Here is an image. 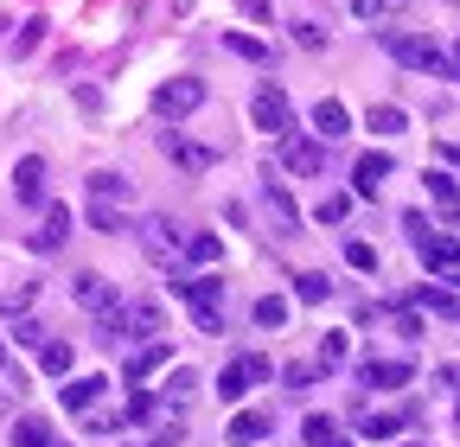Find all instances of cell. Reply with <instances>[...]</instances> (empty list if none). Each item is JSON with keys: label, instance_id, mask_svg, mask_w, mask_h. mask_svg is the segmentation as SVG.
Here are the masks:
<instances>
[{"label": "cell", "instance_id": "6da1fadb", "mask_svg": "<svg viewBox=\"0 0 460 447\" xmlns=\"http://www.w3.org/2000/svg\"><path fill=\"white\" fill-rule=\"evenodd\" d=\"M377 45L390 51V58L402 65V71H429V77H454L460 65L447 58V51L429 39V32H377Z\"/></svg>", "mask_w": 460, "mask_h": 447}, {"label": "cell", "instance_id": "7a4b0ae2", "mask_svg": "<svg viewBox=\"0 0 460 447\" xmlns=\"http://www.w3.org/2000/svg\"><path fill=\"white\" fill-rule=\"evenodd\" d=\"M128 198H135V186H128L122 173H90L84 217L96 224V231H122V217H128Z\"/></svg>", "mask_w": 460, "mask_h": 447}, {"label": "cell", "instance_id": "3957f363", "mask_svg": "<svg viewBox=\"0 0 460 447\" xmlns=\"http://www.w3.org/2000/svg\"><path fill=\"white\" fill-rule=\"evenodd\" d=\"M96 332L115 339V346H122V339H154V332H160V307L154 301H115L109 313H96Z\"/></svg>", "mask_w": 460, "mask_h": 447}, {"label": "cell", "instance_id": "277c9868", "mask_svg": "<svg viewBox=\"0 0 460 447\" xmlns=\"http://www.w3.org/2000/svg\"><path fill=\"white\" fill-rule=\"evenodd\" d=\"M172 294L192 307L199 332H224V282H217V275H199V282H172Z\"/></svg>", "mask_w": 460, "mask_h": 447}, {"label": "cell", "instance_id": "5b68a950", "mask_svg": "<svg viewBox=\"0 0 460 447\" xmlns=\"http://www.w3.org/2000/svg\"><path fill=\"white\" fill-rule=\"evenodd\" d=\"M250 122L262 128V135H295V102H288V90H275V83H262L256 96H250Z\"/></svg>", "mask_w": 460, "mask_h": 447}, {"label": "cell", "instance_id": "8992f818", "mask_svg": "<svg viewBox=\"0 0 460 447\" xmlns=\"http://www.w3.org/2000/svg\"><path fill=\"white\" fill-rule=\"evenodd\" d=\"M199 109H205V83L199 77H172V83L154 90V116H166V122H186V116H199Z\"/></svg>", "mask_w": 460, "mask_h": 447}, {"label": "cell", "instance_id": "52a82bcc", "mask_svg": "<svg viewBox=\"0 0 460 447\" xmlns=\"http://www.w3.org/2000/svg\"><path fill=\"white\" fill-rule=\"evenodd\" d=\"M281 166L301 180H320L326 173V141L320 135H281Z\"/></svg>", "mask_w": 460, "mask_h": 447}, {"label": "cell", "instance_id": "ba28073f", "mask_svg": "<svg viewBox=\"0 0 460 447\" xmlns=\"http://www.w3.org/2000/svg\"><path fill=\"white\" fill-rule=\"evenodd\" d=\"M250 383H269V358H256V352L224 364V377H217V397H224V403H243V397H250Z\"/></svg>", "mask_w": 460, "mask_h": 447}, {"label": "cell", "instance_id": "9c48e42d", "mask_svg": "<svg viewBox=\"0 0 460 447\" xmlns=\"http://www.w3.org/2000/svg\"><path fill=\"white\" fill-rule=\"evenodd\" d=\"M416 256H422V268L429 275H441V282H460V243L454 237H416Z\"/></svg>", "mask_w": 460, "mask_h": 447}, {"label": "cell", "instance_id": "30bf717a", "mask_svg": "<svg viewBox=\"0 0 460 447\" xmlns=\"http://www.w3.org/2000/svg\"><path fill=\"white\" fill-rule=\"evenodd\" d=\"M390 173H396L390 153H358V160H352V198H377Z\"/></svg>", "mask_w": 460, "mask_h": 447}, {"label": "cell", "instance_id": "8fae6325", "mask_svg": "<svg viewBox=\"0 0 460 447\" xmlns=\"http://www.w3.org/2000/svg\"><path fill=\"white\" fill-rule=\"evenodd\" d=\"M65 243H71V205H45V224L32 231V250L39 256H58Z\"/></svg>", "mask_w": 460, "mask_h": 447}, {"label": "cell", "instance_id": "7c38bea8", "mask_svg": "<svg viewBox=\"0 0 460 447\" xmlns=\"http://www.w3.org/2000/svg\"><path fill=\"white\" fill-rule=\"evenodd\" d=\"M410 377H416V371L402 364V358H371V364H358V383H365V390H402Z\"/></svg>", "mask_w": 460, "mask_h": 447}, {"label": "cell", "instance_id": "4fadbf2b", "mask_svg": "<svg viewBox=\"0 0 460 447\" xmlns=\"http://www.w3.org/2000/svg\"><path fill=\"white\" fill-rule=\"evenodd\" d=\"M102 390H109V377H65V390H58V403H65L71 416H90Z\"/></svg>", "mask_w": 460, "mask_h": 447}, {"label": "cell", "instance_id": "5bb4252c", "mask_svg": "<svg viewBox=\"0 0 460 447\" xmlns=\"http://www.w3.org/2000/svg\"><path fill=\"white\" fill-rule=\"evenodd\" d=\"M13 198H20V205H45V160H39V153H26V160L13 166Z\"/></svg>", "mask_w": 460, "mask_h": 447}, {"label": "cell", "instance_id": "9a60e30c", "mask_svg": "<svg viewBox=\"0 0 460 447\" xmlns=\"http://www.w3.org/2000/svg\"><path fill=\"white\" fill-rule=\"evenodd\" d=\"M141 250H147L154 262H172V256H180V231H172L166 217H147V224H141Z\"/></svg>", "mask_w": 460, "mask_h": 447}, {"label": "cell", "instance_id": "2e32d148", "mask_svg": "<svg viewBox=\"0 0 460 447\" xmlns=\"http://www.w3.org/2000/svg\"><path fill=\"white\" fill-rule=\"evenodd\" d=\"M160 153H166L172 166H186V173H205V166L217 160L211 147H199V141H186V135H166V141H160Z\"/></svg>", "mask_w": 460, "mask_h": 447}, {"label": "cell", "instance_id": "e0dca14e", "mask_svg": "<svg viewBox=\"0 0 460 447\" xmlns=\"http://www.w3.org/2000/svg\"><path fill=\"white\" fill-rule=\"evenodd\" d=\"M345 128H352V116H345V102H339V96H320V102H314V135H320V141L332 147V141H339Z\"/></svg>", "mask_w": 460, "mask_h": 447}, {"label": "cell", "instance_id": "ac0fdd59", "mask_svg": "<svg viewBox=\"0 0 460 447\" xmlns=\"http://www.w3.org/2000/svg\"><path fill=\"white\" fill-rule=\"evenodd\" d=\"M160 364H172V339H160V332H154L147 346H135V352H128V377H154Z\"/></svg>", "mask_w": 460, "mask_h": 447}, {"label": "cell", "instance_id": "d6986e66", "mask_svg": "<svg viewBox=\"0 0 460 447\" xmlns=\"http://www.w3.org/2000/svg\"><path fill=\"white\" fill-rule=\"evenodd\" d=\"M71 294H77V307H90V313H109L115 301H122V294H115V288L102 282V275H77V282H71Z\"/></svg>", "mask_w": 460, "mask_h": 447}, {"label": "cell", "instance_id": "ffe728a7", "mask_svg": "<svg viewBox=\"0 0 460 447\" xmlns=\"http://www.w3.org/2000/svg\"><path fill=\"white\" fill-rule=\"evenodd\" d=\"M422 313H435V320H460V294H447V288H416L410 294Z\"/></svg>", "mask_w": 460, "mask_h": 447}, {"label": "cell", "instance_id": "44dd1931", "mask_svg": "<svg viewBox=\"0 0 460 447\" xmlns=\"http://www.w3.org/2000/svg\"><path fill=\"white\" fill-rule=\"evenodd\" d=\"M429 198H435V211H441L447 224H460V186H454L447 173H429Z\"/></svg>", "mask_w": 460, "mask_h": 447}, {"label": "cell", "instance_id": "7402d4cb", "mask_svg": "<svg viewBox=\"0 0 460 447\" xmlns=\"http://www.w3.org/2000/svg\"><path fill=\"white\" fill-rule=\"evenodd\" d=\"M39 371L45 377H71V339H39Z\"/></svg>", "mask_w": 460, "mask_h": 447}, {"label": "cell", "instance_id": "603a6c76", "mask_svg": "<svg viewBox=\"0 0 460 447\" xmlns=\"http://www.w3.org/2000/svg\"><path fill=\"white\" fill-rule=\"evenodd\" d=\"M269 428H275V416H256V409H243L237 422H230V441H237V447H256Z\"/></svg>", "mask_w": 460, "mask_h": 447}, {"label": "cell", "instance_id": "cb8c5ba5", "mask_svg": "<svg viewBox=\"0 0 460 447\" xmlns=\"http://www.w3.org/2000/svg\"><path fill=\"white\" fill-rule=\"evenodd\" d=\"M7 447H51V422H45V416H20Z\"/></svg>", "mask_w": 460, "mask_h": 447}, {"label": "cell", "instance_id": "d4e9b609", "mask_svg": "<svg viewBox=\"0 0 460 447\" xmlns=\"http://www.w3.org/2000/svg\"><path fill=\"white\" fill-rule=\"evenodd\" d=\"M192 390H199V377L186 364H172V377L160 383V403H192Z\"/></svg>", "mask_w": 460, "mask_h": 447}, {"label": "cell", "instance_id": "484cf974", "mask_svg": "<svg viewBox=\"0 0 460 447\" xmlns=\"http://www.w3.org/2000/svg\"><path fill=\"white\" fill-rule=\"evenodd\" d=\"M269 211H275V231L288 237L301 224V211H295V198H288V186H269Z\"/></svg>", "mask_w": 460, "mask_h": 447}, {"label": "cell", "instance_id": "4316f807", "mask_svg": "<svg viewBox=\"0 0 460 447\" xmlns=\"http://www.w3.org/2000/svg\"><path fill=\"white\" fill-rule=\"evenodd\" d=\"M345 352H352V332H326V339H320V371H339Z\"/></svg>", "mask_w": 460, "mask_h": 447}, {"label": "cell", "instance_id": "83f0119b", "mask_svg": "<svg viewBox=\"0 0 460 447\" xmlns=\"http://www.w3.org/2000/svg\"><path fill=\"white\" fill-rule=\"evenodd\" d=\"M402 128H410V116H402L396 102H377L371 109V135H402Z\"/></svg>", "mask_w": 460, "mask_h": 447}, {"label": "cell", "instance_id": "f1b7e54d", "mask_svg": "<svg viewBox=\"0 0 460 447\" xmlns=\"http://www.w3.org/2000/svg\"><path fill=\"white\" fill-rule=\"evenodd\" d=\"M256 326H262V332H281V326H288V301H281V294H262V301H256Z\"/></svg>", "mask_w": 460, "mask_h": 447}, {"label": "cell", "instance_id": "f546056e", "mask_svg": "<svg viewBox=\"0 0 460 447\" xmlns=\"http://www.w3.org/2000/svg\"><path fill=\"white\" fill-rule=\"evenodd\" d=\"M224 51H237V58H250V65H262V58H269V45H262V39H250V32H224Z\"/></svg>", "mask_w": 460, "mask_h": 447}, {"label": "cell", "instance_id": "4dcf8cb0", "mask_svg": "<svg viewBox=\"0 0 460 447\" xmlns=\"http://www.w3.org/2000/svg\"><path fill=\"white\" fill-rule=\"evenodd\" d=\"M180 250H186V256H192V262H217V256H224V243H217V237H211V231H192V237H186V243H180Z\"/></svg>", "mask_w": 460, "mask_h": 447}, {"label": "cell", "instance_id": "1f68e13d", "mask_svg": "<svg viewBox=\"0 0 460 447\" xmlns=\"http://www.w3.org/2000/svg\"><path fill=\"white\" fill-rule=\"evenodd\" d=\"M358 434L365 441H390V434H402V416H358Z\"/></svg>", "mask_w": 460, "mask_h": 447}, {"label": "cell", "instance_id": "d6a6232c", "mask_svg": "<svg viewBox=\"0 0 460 447\" xmlns=\"http://www.w3.org/2000/svg\"><path fill=\"white\" fill-rule=\"evenodd\" d=\"M295 294H301V307H320V301H332V282H326V275H301Z\"/></svg>", "mask_w": 460, "mask_h": 447}, {"label": "cell", "instance_id": "836d02e7", "mask_svg": "<svg viewBox=\"0 0 460 447\" xmlns=\"http://www.w3.org/2000/svg\"><path fill=\"white\" fill-rule=\"evenodd\" d=\"M345 211H352V192H326L314 217H320V224H345Z\"/></svg>", "mask_w": 460, "mask_h": 447}, {"label": "cell", "instance_id": "e575fe53", "mask_svg": "<svg viewBox=\"0 0 460 447\" xmlns=\"http://www.w3.org/2000/svg\"><path fill=\"white\" fill-rule=\"evenodd\" d=\"M288 32H295V45H301V51H320V45L332 39V32H326V26H314V20H295Z\"/></svg>", "mask_w": 460, "mask_h": 447}, {"label": "cell", "instance_id": "d590c367", "mask_svg": "<svg viewBox=\"0 0 460 447\" xmlns=\"http://www.w3.org/2000/svg\"><path fill=\"white\" fill-rule=\"evenodd\" d=\"M39 39H45V20H26V26H20V39H13V58H32Z\"/></svg>", "mask_w": 460, "mask_h": 447}, {"label": "cell", "instance_id": "8d00e7d4", "mask_svg": "<svg viewBox=\"0 0 460 447\" xmlns=\"http://www.w3.org/2000/svg\"><path fill=\"white\" fill-rule=\"evenodd\" d=\"M345 262H352L358 275H371V268H377V250H371L365 237H352V243H345Z\"/></svg>", "mask_w": 460, "mask_h": 447}, {"label": "cell", "instance_id": "74e56055", "mask_svg": "<svg viewBox=\"0 0 460 447\" xmlns=\"http://www.w3.org/2000/svg\"><path fill=\"white\" fill-rule=\"evenodd\" d=\"M301 434H307L314 447H326V441L339 434V422H332V416H307V422H301Z\"/></svg>", "mask_w": 460, "mask_h": 447}, {"label": "cell", "instance_id": "f35d334b", "mask_svg": "<svg viewBox=\"0 0 460 447\" xmlns=\"http://www.w3.org/2000/svg\"><path fill=\"white\" fill-rule=\"evenodd\" d=\"M32 301H39V288L26 282L20 294H7V301H0V313H7V320H20V313H32Z\"/></svg>", "mask_w": 460, "mask_h": 447}, {"label": "cell", "instance_id": "ab89813d", "mask_svg": "<svg viewBox=\"0 0 460 447\" xmlns=\"http://www.w3.org/2000/svg\"><path fill=\"white\" fill-rule=\"evenodd\" d=\"M281 383H288V390H307V383H314V371H307V364H288V371H281Z\"/></svg>", "mask_w": 460, "mask_h": 447}, {"label": "cell", "instance_id": "60d3db41", "mask_svg": "<svg viewBox=\"0 0 460 447\" xmlns=\"http://www.w3.org/2000/svg\"><path fill=\"white\" fill-rule=\"evenodd\" d=\"M441 160H447V166H460V141H447V147H441Z\"/></svg>", "mask_w": 460, "mask_h": 447}, {"label": "cell", "instance_id": "b9f144b4", "mask_svg": "<svg viewBox=\"0 0 460 447\" xmlns=\"http://www.w3.org/2000/svg\"><path fill=\"white\" fill-rule=\"evenodd\" d=\"M352 13H365V20H371V13H377V0H352Z\"/></svg>", "mask_w": 460, "mask_h": 447}, {"label": "cell", "instance_id": "7bdbcfd3", "mask_svg": "<svg viewBox=\"0 0 460 447\" xmlns=\"http://www.w3.org/2000/svg\"><path fill=\"white\" fill-rule=\"evenodd\" d=\"M7 409H13V397H7V390H0V416H7Z\"/></svg>", "mask_w": 460, "mask_h": 447}, {"label": "cell", "instance_id": "ee69618b", "mask_svg": "<svg viewBox=\"0 0 460 447\" xmlns=\"http://www.w3.org/2000/svg\"><path fill=\"white\" fill-rule=\"evenodd\" d=\"M186 7H192V0H172V13H186Z\"/></svg>", "mask_w": 460, "mask_h": 447}, {"label": "cell", "instance_id": "f6af8a7d", "mask_svg": "<svg viewBox=\"0 0 460 447\" xmlns=\"http://www.w3.org/2000/svg\"><path fill=\"white\" fill-rule=\"evenodd\" d=\"M326 447H352V441H339V434H332V441H326Z\"/></svg>", "mask_w": 460, "mask_h": 447}, {"label": "cell", "instance_id": "bcb514c9", "mask_svg": "<svg viewBox=\"0 0 460 447\" xmlns=\"http://www.w3.org/2000/svg\"><path fill=\"white\" fill-rule=\"evenodd\" d=\"M0 364H7V339H0Z\"/></svg>", "mask_w": 460, "mask_h": 447}, {"label": "cell", "instance_id": "7dc6e473", "mask_svg": "<svg viewBox=\"0 0 460 447\" xmlns=\"http://www.w3.org/2000/svg\"><path fill=\"white\" fill-rule=\"evenodd\" d=\"M454 65H460V45H454Z\"/></svg>", "mask_w": 460, "mask_h": 447}, {"label": "cell", "instance_id": "c3c4849f", "mask_svg": "<svg viewBox=\"0 0 460 447\" xmlns=\"http://www.w3.org/2000/svg\"><path fill=\"white\" fill-rule=\"evenodd\" d=\"M377 7H390V0H377Z\"/></svg>", "mask_w": 460, "mask_h": 447}, {"label": "cell", "instance_id": "681fc988", "mask_svg": "<svg viewBox=\"0 0 460 447\" xmlns=\"http://www.w3.org/2000/svg\"><path fill=\"white\" fill-rule=\"evenodd\" d=\"M51 447H58V441H51Z\"/></svg>", "mask_w": 460, "mask_h": 447}]
</instances>
